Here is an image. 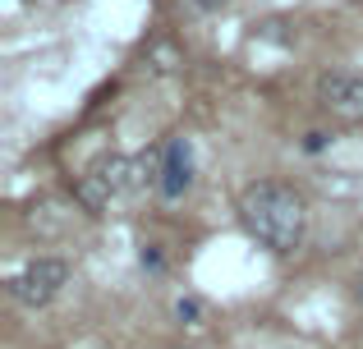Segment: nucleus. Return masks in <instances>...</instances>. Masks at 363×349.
<instances>
[{"mask_svg":"<svg viewBox=\"0 0 363 349\" xmlns=\"http://www.w3.org/2000/svg\"><path fill=\"white\" fill-rule=\"evenodd\" d=\"M235 212H240V225L248 239L257 248L276 253V258L299 253L303 239H308V198L294 184H285V179H253V184H244Z\"/></svg>","mask_w":363,"mask_h":349,"instance_id":"obj_1","label":"nucleus"},{"mask_svg":"<svg viewBox=\"0 0 363 349\" xmlns=\"http://www.w3.org/2000/svg\"><path fill=\"white\" fill-rule=\"evenodd\" d=\"M143 188H152V156L111 152V156L92 161L88 171L79 175V184H74V202H79L88 216H101V212H111V207L138 198Z\"/></svg>","mask_w":363,"mask_h":349,"instance_id":"obj_2","label":"nucleus"},{"mask_svg":"<svg viewBox=\"0 0 363 349\" xmlns=\"http://www.w3.org/2000/svg\"><path fill=\"white\" fill-rule=\"evenodd\" d=\"M198 184V152L194 143H189L184 134L166 138V143L152 152V188H157V198H166V202H179V198H189Z\"/></svg>","mask_w":363,"mask_h":349,"instance_id":"obj_3","label":"nucleus"},{"mask_svg":"<svg viewBox=\"0 0 363 349\" xmlns=\"http://www.w3.org/2000/svg\"><path fill=\"white\" fill-rule=\"evenodd\" d=\"M69 276H74V267L65 258H33L5 280V290H9V299L23 304V308H46L51 299L65 294Z\"/></svg>","mask_w":363,"mask_h":349,"instance_id":"obj_4","label":"nucleus"},{"mask_svg":"<svg viewBox=\"0 0 363 349\" xmlns=\"http://www.w3.org/2000/svg\"><path fill=\"white\" fill-rule=\"evenodd\" d=\"M322 115H331L336 125L359 129L363 125V74L359 69H327L313 88Z\"/></svg>","mask_w":363,"mask_h":349,"instance_id":"obj_5","label":"nucleus"},{"mask_svg":"<svg viewBox=\"0 0 363 349\" xmlns=\"http://www.w3.org/2000/svg\"><path fill=\"white\" fill-rule=\"evenodd\" d=\"M189 9H194V14H221L225 5H230V0H184Z\"/></svg>","mask_w":363,"mask_h":349,"instance_id":"obj_6","label":"nucleus"},{"mask_svg":"<svg viewBox=\"0 0 363 349\" xmlns=\"http://www.w3.org/2000/svg\"><path fill=\"white\" fill-rule=\"evenodd\" d=\"M354 299H359V308H363V271L354 276Z\"/></svg>","mask_w":363,"mask_h":349,"instance_id":"obj_7","label":"nucleus"},{"mask_svg":"<svg viewBox=\"0 0 363 349\" xmlns=\"http://www.w3.org/2000/svg\"><path fill=\"white\" fill-rule=\"evenodd\" d=\"M175 349H194V345H175Z\"/></svg>","mask_w":363,"mask_h":349,"instance_id":"obj_8","label":"nucleus"}]
</instances>
